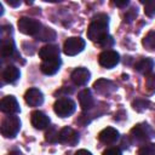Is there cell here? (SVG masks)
<instances>
[{"mask_svg": "<svg viewBox=\"0 0 155 155\" xmlns=\"http://www.w3.org/2000/svg\"><path fill=\"white\" fill-rule=\"evenodd\" d=\"M108 25H109V18L107 15L99 13L94 16L87 29V38L99 44L102 40H104L108 36Z\"/></svg>", "mask_w": 155, "mask_h": 155, "instance_id": "1", "label": "cell"}, {"mask_svg": "<svg viewBox=\"0 0 155 155\" xmlns=\"http://www.w3.org/2000/svg\"><path fill=\"white\" fill-rule=\"evenodd\" d=\"M1 134L6 138H13L21 130V120L16 115L6 116L1 122Z\"/></svg>", "mask_w": 155, "mask_h": 155, "instance_id": "2", "label": "cell"}, {"mask_svg": "<svg viewBox=\"0 0 155 155\" xmlns=\"http://www.w3.org/2000/svg\"><path fill=\"white\" fill-rule=\"evenodd\" d=\"M153 136L151 128L147 125V124H138L136 125L130 133V137L132 139L133 143L137 144H145V142H148Z\"/></svg>", "mask_w": 155, "mask_h": 155, "instance_id": "3", "label": "cell"}, {"mask_svg": "<svg viewBox=\"0 0 155 155\" xmlns=\"http://www.w3.org/2000/svg\"><path fill=\"white\" fill-rule=\"evenodd\" d=\"M17 25H18L19 31L25 34V35H38L40 33V30L42 29L41 24L36 19H33V18H29V17L19 18Z\"/></svg>", "mask_w": 155, "mask_h": 155, "instance_id": "4", "label": "cell"}, {"mask_svg": "<svg viewBox=\"0 0 155 155\" xmlns=\"http://www.w3.org/2000/svg\"><path fill=\"white\" fill-rule=\"evenodd\" d=\"M76 104L70 98H59L53 105L54 113L61 117H67L75 111Z\"/></svg>", "mask_w": 155, "mask_h": 155, "instance_id": "5", "label": "cell"}, {"mask_svg": "<svg viewBox=\"0 0 155 155\" xmlns=\"http://www.w3.org/2000/svg\"><path fill=\"white\" fill-rule=\"evenodd\" d=\"M85 40L81 38H69L64 41L63 45V51L67 56H75L78 53H80L84 48H85Z\"/></svg>", "mask_w": 155, "mask_h": 155, "instance_id": "6", "label": "cell"}, {"mask_svg": "<svg viewBox=\"0 0 155 155\" xmlns=\"http://www.w3.org/2000/svg\"><path fill=\"white\" fill-rule=\"evenodd\" d=\"M98 61H99V64H101L102 67L110 69V68H114V67L119 63L120 56H119V53H117L116 51H114V50H105V51H103V52L99 54Z\"/></svg>", "mask_w": 155, "mask_h": 155, "instance_id": "7", "label": "cell"}, {"mask_svg": "<svg viewBox=\"0 0 155 155\" xmlns=\"http://www.w3.org/2000/svg\"><path fill=\"white\" fill-rule=\"evenodd\" d=\"M58 142L63 144H68L70 147L76 145L79 142V134L71 127H63L58 133Z\"/></svg>", "mask_w": 155, "mask_h": 155, "instance_id": "8", "label": "cell"}, {"mask_svg": "<svg viewBox=\"0 0 155 155\" xmlns=\"http://www.w3.org/2000/svg\"><path fill=\"white\" fill-rule=\"evenodd\" d=\"M0 109L2 113L12 115V114H16L19 111V105H18L17 99L13 96H6L0 102Z\"/></svg>", "mask_w": 155, "mask_h": 155, "instance_id": "9", "label": "cell"}, {"mask_svg": "<svg viewBox=\"0 0 155 155\" xmlns=\"http://www.w3.org/2000/svg\"><path fill=\"white\" fill-rule=\"evenodd\" d=\"M25 103L30 107H39L44 102V96L38 88H29L24 94Z\"/></svg>", "mask_w": 155, "mask_h": 155, "instance_id": "10", "label": "cell"}, {"mask_svg": "<svg viewBox=\"0 0 155 155\" xmlns=\"http://www.w3.org/2000/svg\"><path fill=\"white\" fill-rule=\"evenodd\" d=\"M61 58L57 57V58H52V59H45L41 62L40 64V69L44 74L46 75H53L56 74L58 70H59V67H61Z\"/></svg>", "mask_w": 155, "mask_h": 155, "instance_id": "11", "label": "cell"}, {"mask_svg": "<svg viewBox=\"0 0 155 155\" xmlns=\"http://www.w3.org/2000/svg\"><path fill=\"white\" fill-rule=\"evenodd\" d=\"M30 121L31 125L36 128V130H44L50 125V119L46 114H44L42 111H33L30 115Z\"/></svg>", "mask_w": 155, "mask_h": 155, "instance_id": "12", "label": "cell"}, {"mask_svg": "<svg viewBox=\"0 0 155 155\" xmlns=\"http://www.w3.org/2000/svg\"><path fill=\"white\" fill-rule=\"evenodd\" d=\"M98 139L104 144H113L119 139V132L114 127H105L99 132Z\"/></svg>", "mask_w": 155, "mask_h": 155, "instance_id": "13", "label": "cell"}, {"mask_svg": "<svg viewBox=\"0 0 155 155\" xmlns=\"http://www.w3.org/2000/svg\"><path fill=\"white\" fill-rule=\"evenodd\" d=\"M71 80L75 85H79V86L86 85L87 81L90 80V71L86 68H76L71 73Z\"/></svg>", "mask_w": 155, "mask_h": 155, "instance_id": "14", "label": "cell"}, {"mask_svg": "<svg viewBox=\"0 0 155 155\" xmlns=\"http://www.w3.org/2000/svg\"><path fill=\"white\" fill-rule=\"evenodd\" d=\"M78 98H79V103H80V107H81L82 110H90V109L93 107V104H94L93 96H92L91 91L87 90V88L82 90V91L79 93Z\"/></svg>", "mask_w": 155, "mask_h": 155, "instance_id": "15", "label": "cell"}, {"mask_svg": "<svg viewBox=\"0 0 155 155\" xmlns=\"http://www.w3.org/2000/svg\"><path fill=\"white\" fill-rule=\"evenodd\" d=\"M39 56L42 61L57 58V57H59V47L57 45H46L40 48Z\"/></svg>", "mask_w": 155, "mask_h": 155, "instance_id": "16", "label": "cell"}, {"mask_svg": "<svg viewBox=\"0 0 155 155\" xmlns=\"http://www.w3.org/2000/svg\"><path fill=\"white\" fill-rule=\"evenodd\" d=\"M19 78V69L15 65H7L2 71V79L7 84H13Z\"/></svg>", "mask_w": 155, "mask_h": 155, "instance_id": "17", "label": "cell"}, {"mask_svg": "<svg viewBox=\"0 0 155 155\" xmlns=\"http://www.w3.org/2000/svg\"><path fill=\"white\" fill-rule=\"evenodd\" d=\"M94 90L99 93H103V94H107V93H110L115 90V86L111 81H108V80H98L94 82L93 85Z\"/></svg>", "mask_w": 155, "mask_h": 155, "instance_id": "18", "label": "cell"}, {"mask_svg": "<svg viewBox=\"0 0 155 155\" xmlns=\"http://www.w3.org/2000/svg\"><path fill=\"white\" fill-rule=\"evenodd\" d=\"M154 68V61L150 58H143L136 64V70L140 74L148 75Z\"/></svg>", "mask_w": 155, "mask_h": 155, "instance_id": "19", "label": "cell"}, {"mask_svg": "<svg viewBox=\"0 0 155 155\" xmlns=\"http://www.w3.org/2000/svg\"><path fill=\"white\" fill-rule=\"evenodd\" d=\"M15 52V44L11 39H7V40H4L2 41V45H1V54L2 57H11Z\"/></svg>", "mask_w": 155, "mask_h": 155, "instance_id": "20", "label": "cell"}, {"mask_svg": "<svg viewBox=\"0 0 155 155\" xmlns=\"http://www.w3.org/2000/svg\"><path fill=\"white\" fill-rule=\"evenodd\" d=\"M36 36L41 41H50V40H54L56 39V31L53 29H51V28H42Z\"/></svg>", "mask_w": 155, "mask_h": 155, "instance_id": "21", "label": "cell"}, {"mask_svg": "<svg viewBox=\"0 0 155 155\" xmlns=\"http://www.w3.org/2000/svg\"><path fill=\"white\" fill-rule=\"evenodd\" d=\"M143 45L151 51H155V31L148 33V35L143 39Z\"/></svg>", "mask_w": 155, "mask_h": 155, "instance_id": "22", "label": "cell"}, {"mask_svg": "<svg viewBox=\"0 0 155 155\" xmlns=\"http://www.w3.org/2000/svg\"><path fill=\"white\" fill-rule=\"evenodd\" d=\"M143 2H144V13L148 17H154L155 16V0H148Z\"/></svg>", "mask_w": 155, "mask_h": 155, "instance_id": "23", "label": "cell"}, {"mask_svg": "<svg viewBox=\"0 0 155 155\" xmlns=\"http://www.w3.org/2000/svg\"><path fill=\"white\" fill-rule=\"evenodd\" d=\"M139 155H155V144L154 143H149V144H144L140 147Z\"/></svg>", "mask_w": 155, "mask_h": 155, "instance_id": "24", "label": "cell"}, {"mask_svg": "<svg viewBox=\"0 0 155 155\" xmlns=\"http://www.w3.org/2000/svg\"><path fill=\"white\" fill-rule=\"evenodd\" d=\"M58 133H59V132H57L54 128H50V130L46 132L45 139H46L47 142H50V143H56V142H58Z\"/></svg>", "mask_w": 155, "mask_h": 155, "instance_id": "25", "label": "cell"}, {"mask_svg": "<svg viewBox=\"0 0 155 155\" xmlns=\"http://www.w3.org/2000/svg\"><path fill=\"white\" fill-rule=\"evenodd\" d=\"M145 85H147L148 88H155V74H151V75L147 76Z\"/></svg>", "mask_w": 155, "mask_h": 155, "instance_id": "26", "label": "cell"}, {"mask_svg": "<svg viewBox=\"0 0 155 155\" xmlns=\"http://www.w3.org/2000/svg\"><path fill=\"white\" fill-rule=\"evenodd\" d=\"M103 155H122V153L119 148H109V149L104 150Z\"/></svg>", "mask_w": 155, "mask_h": 155, "instance_id": "27", "label": "cell"}, {"mask_svg": "<svg viewBox=\"0 0 155 155\" xmlns=\"http://www.w3.org/2000/svg\"><path fill=\"white\" fill-rule=\"evenodd\" d=\"M113 42H114V41H113V38L108 35L104 40H102V41L99 42V45H101V46H103V47H107V48H108L109 46H111V45H113Z\"/></svg>", "mask_w": 155, "mask_h": 155, "instance_id": "28", "label": "cell"}, {"mask_svg": "<svg viewBox=\"0 0 155 155\" xmlns=\"http://www.w3.org/2000/svg\"><path fill=\"white\" fill-rule=\"evenodd\" d=\"M75 155H92V154L88 150H86V149H80V150H78L75 153Z\"/></svg>", "mask_w": 155, "mask_h": 155, "instance_id": "29", "label": "cell"}, {"mask_svg": "<svg viewBox=\"0 0 155 155\" xmlns=\"http://www.w3.org/2000/svg\"><path fill=\"white\" fill-rule=\"evenodd\" d=\"M7 4L11 5V6H19V5H21V1H19V0H16V1H13V0H7Z\"/></svg>", "mask_w": 155, "mask_h": 155, "instance_id": "30", "label": "cell"}, {"mask_svg": "<svg viewBox=\"0 0 155 155\" xmlns=\"http://www.w3.org/2000/svg\"><path fill=\"white\" fill-rule=\"evenodd\" d=\"M127 4H128L127 0H124V1H114V5H116V6H126Z\"/></svg>", "mask_w": 155, "mask_h": 155, "instance_id": "31", "label": "cell"}, {"mask_svg": "<svg viewBox=\"0 0 155 155\" xmlns=\"http://www.w3.org/2000/svg\"><path fill=\"white\" fill-rule=\"evenodd\" d=\"M7 155H23L21 151H11L10 154H7Z\"/></svg>", "mask_w": 155, "mask_h": 155, "instance_id": "32", "label": "cell"}]
</instances>
